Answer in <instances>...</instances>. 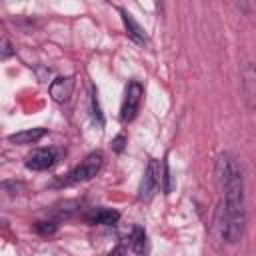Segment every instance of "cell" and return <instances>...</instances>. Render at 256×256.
I'll return each mask as SVG.
<instances>
[{"mask_svg": "<svg viewBox=\"0 0 256 256\" xmlns=\"http://www.w3.org/2000/svg\"><path fill=\"white\" fill-rule=\"evenodd\" d=\"M144 96V86L138 80H130L126 84L124 90V100H122V108H120V118L122 122H132L140 110V102Z\"/></svg>", "mask_w": 256, "mask_h": 256, "instance_id": "obj_3", "label": "cell"}, {"mask_svg": "<svg viewBox=\"0 0 256 256\" xmlns=\"http://www.w3.org/2000/svg\"><path fill=\"white\" fill-rule=\"evenodd\" d=\"M90 106H92V116H94V120L98 122V126H102V124H104V120H102V112H100V106H98V98H96V92H92V98H90Z\"/></svg>", "mask_w": 256, "mask_h": 256, "instance_id": "obj_14", "label": "cell"}, {"mask_svg": "<svg viewBox=\"0 0 256 256\" xmlns=\"http://www.w3.org/2000/svg\"><path fill=\"white\" fill-rule=\"evenodd\" d=\"M218 178L224 190V208L220 218V234L226 242L236 244L242 238L246 224L244 208V180L238 162L232 154L224 152L218 158Z\"/></svg>", "mask_w": 256, "mask_h": 256, "instance_id": "obj_1", "label": "cell"}, {"mask_svg": "<svg viewBox=\"0 0 256 256\" xmlns=\"http://www.w3.org/2000/svg\"><path fill=\"white\" fill-rule=\"evenodd\" d=\"M130 248H132L136 254H144V252H146V232H144V228H140V226H134V228H132V234H130Z\"/></svg>", "mask_w": 256, "mask_h": 256, "instance_id": "obj_11", "label": "cell"}, {"mask_svg": "<svg viewBox=\"0 0 256 256\" xmlns=\"http://www.w3.org/2000/svg\"><path fill=\"white\" fill-rule=\"evenodd\" d=\"M0 48H2V50H0V56H2V60H8V58L14 54V46H12V42H10L6 36L2 38V44H0Z\"/></svg>", "mask_w": 256, "mask_h": 256, "instance_id": "obj_15", "label": "cell"}, {"mask_svg": "<svg viewBox=\"0 0 256 256\" xmlns=\"http://www.w3.org/2000/svg\"><path fill=\"white\" fill-rule=\"evenodd\" d=\"M160 178H162V170H160V164L158 160L150 158L146 170H144V176H142V182H140V198L142 200H150V196L154 194L156 186H160Z\"/></svg>", "mask_w": 256, "mask_h": 256, "instance_id": "obj_4", "label": "cell"}, {"mask_svg": "<svg viewBox=\"0 0 256 256\" xmlns=\"http://www.w3.org/2000/svg\"><path fill=\"white\" fill-rule=\"evenodd\" d=\"M56 160H58V154H56L54 148H38L32 154H28L26 168L34 170V172H42V170L52 168L56 164Z\"/></svg>", "mask_w": 256, "mask_h": 256, "instance_id": "obj_5", "label": "cell"}, {"mask_svg": "<svg viewBox=\"0 0 256 256\" xmlns=\"http://www.w3.org/2000/svg\"><path fill=\"white\" fill-rule=\"evenodd\" d=\"M120 16H122V22H124V28H126L128 38L134 40L136 44H144V42H146V32H144V28L134 20V16H132L128 10H124V8H120Z\"/></svg>", "mask_w": 256, "mask_h": 256, "instance_id": "obj_9", "label": "cell"}, {"mask_svg": "<svg viewBox=\"0 0 256 256\" xmlns=\"http://www.w3.org/2000/svg\"><path fill=\"white\" fill-rule=\"evenodd\" d=\"M102 162H104V154L98 150V152H90L74 170H70L62 180L60 184L62 186H70V184H78V182H86L90 178H94L100 168H102Z\"/></svg>", "mask_w": 256, "mask_h": 256, "instance_id": "obj_2", "label": "cell"}, {"mask_svg": "<svg viewBox=\"0 0 256 256\" xmlns=\"http://www.w3.org/2000/svg\"><path fill=\"white\" fill-rule=\"evenodd\" d=\"M160 186H162V190L168 194L170 190H172V178H170V168H168V164L166 162H162V178H160Z\"/></svg>", "mask_w": 256, "mask_h": 256, "instance_id": "obj_12", "label": "cell"}, {"mask_svg": "<svg viewBox=\"0 0 256 256\" xmlns=\"http://www.w3.org/2000/svg\"><path fill=\"white\" fill-rule=\"evenodd\" d=\"M34 230L42 236H48V234H54L56 232V224L54 222H36L34 224Z\"/></svg>", "mask_w": 256, "mask_h": 256, "instance_id": "obj_13", "label": "cell"}, {"mask_svg": "<svg viewBox=\"0 0 256 256\" xmlns=\"http://www.w3.org/2000/svg\"><path fill=\"white\" fill-rule=\"evenodd\" d=\"M72 88H74V78L72 76H58L50 82V96L54 102L64 104L68 102V98L72 96Z\"/></svg>", "mask_w": 256, "mask_h": 256, "instance_id": "obj_6", "label": "cell"}, {"mask_svg": "<svg viewBox=\"0 0 256 256\" xmlns=\"http://www.w3.org/2000/svg\"><path fill=\"white\" fill-rule=\"evenodd\" d=\"M242 84H244V94L250 110H256V64H246L242 72Z\"/></svg>", "mask_w": 256, "mask_h": 256, "instance_id": "obj_7", "label": "cell"}, {"mask_svg": "<svg viewBox=\"0 0 256 256\" xmlns=\"http://www.w3.org/2000/svg\"><path fill=\"white\" fill-rule=\"evenodd\" d=\"M46 136V128H30V130H22V132H16V134H10L8 140L12 144H20V146H26V144H36L40 138Z\"/></svg>", "mask_w": 256, "mask_h": 256, "instance_id": "obj_10", "label": "cell"}, {"mask_svg": "<svg viewBox=\"0 0 256 256\" xmlns=\"http://www.w3.org/2000/svg\"><path fill=\"white\" fill-rule=\"evenodd\" d=\"M118 218H120V212L112 208H94L84 214V220L88 224H102V226H112L118 222Z\"/></svg>", "mask_w": 256, "mask_h": 256, "instance_id": "obj_8", "label": "cell"}, {"mask_svg": "<svg viewBox=\"0 0 256 256\" xmlns=\"http://www.w3.org/2000/svg\"><path fill=\"white\" fill-rule=\"evenodd\" d=\"M124 142H126V138H124L122 134H120V136H116V138H114V142H112V144H114V150H116V152H122V150H124Z\"/></svg>", "mask_w": 256, "mask_h": 256, "instance_id": "obj_16", "label": "cell"}]
</instances>
